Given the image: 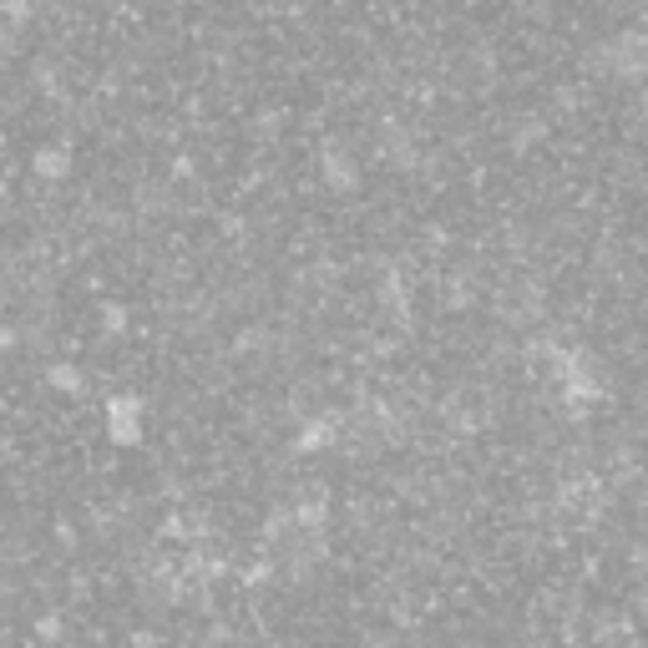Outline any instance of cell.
<instances>
[{
	"mask_svg": "<svg viewBox=\"0 0 648 648\" xmlns=\"http://www.w3.org/2000/svg\"><path fill=\"white\" fill-rule=\"evenodd\" d=\"M593 66L619 82H638L648 76V30H619L613 41H603L593 51Z\"/></svg>",
	"mask_w": 648,
	"mask_h": 648,
	"instance_id": "1",
	"label": "cell"
}]
</instances>
